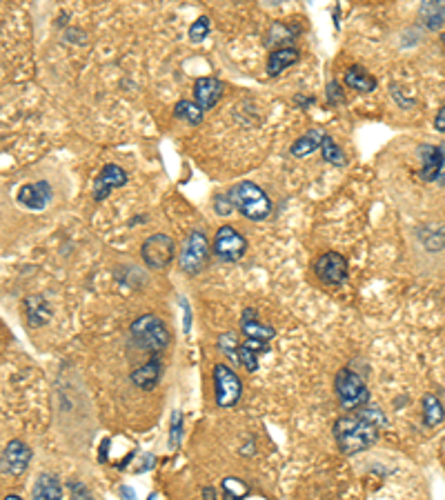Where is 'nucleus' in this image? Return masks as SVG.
Instances as JSON below:
<instances>
[{
    "label": "nucleus",
    "instance_id": "nucleus-25",
    "mask_svg": "<svg viewBox=\"0 0 445 500\" xmlns=\"http://www.w3.org/2000/svg\"><path fill=\"white\" fill-rule=\"evenodd\" d=\"M321 156L325 163H330L334 167H345L347 165V156L341 149V144H336V140L332 136H327L323 140V147H321Z\"/></svg>",
    "mask_w": 445,
    "mask_h": 500
},
{
    "label": "nucleus",
    "instance_id": "nucleus-16",
    "mask_svg": "<svg viewBox=\"0 0 445 500\" xmlns=\"http://www.w3.org/2000/svg\"><path fill=\"white\" fill-rule=\"evenodd\" d=\"M241 332L245 334V338L263 340V343H267V340H272L274 336H277V329L265 325V323H260L254 309H245L243 311V316H241Z\"/></svg>",
    "mask_w": 445,
    "mask_h": 500
},
{
    "label": "nucleus",
    "instance_id": "nucleus-41",
    "mask_svg": "<svg viewBox=\"0 0 445 500\" xmlns=\"http://www.w3.org/2000/svg\"><path fill=\"white\" fill-rule=\"evenodd\" d=\"M3 500H22L20 496H16V494H9V496H5Z\"/></svg>",
    "mask_w": 445,
    "mask_h": 500
},
{
    "label": "nucleus",
    "instance_id": "nucleus-6",
    "mask_svg": "<svg viewBox=\"0 0 445 500\" xmlns=\"http://www.w3.org/2000/svg\"><path fill=\"white\" fill-rule=\"evenodd\" d=\"M214 391H216V405L222 410L234 407L243 396V383L239 374L227 365H214Z\"/></svg>",
    "mask_w": 445,
    "mask_h": 500
},
{
    "label": "nucleus",
    "instance_id": "nucleus-14",
    "mask_svg": "<svg viewBox=\"0 0 445 500\" xmlns=\"http://www.w3.org/2000/svg\"><path fill=\"white\" fill-rule=\"evenodd\" d=\"M418 156H421V169L418 176L425 182H439L441 169H443V154L437 144H421L418 147Z\"/></svg>",
    "mask_w": 445,
    "mask_h": 500
},
{
    "label": "nucleus",
    "instance_id": "nucleus-3",
    "mask_svg": "<svg viewBox=\"0 0 445 500\" xmlns=\"http://www.w3.org/2000/svg\"><path fill=\"white\" fill-rule=\"evenodd\" d=\"M129 334H132V340L136 343V347H140L147 353H161L163 349L169 347L172 343V334L165 327V323L159 318V316L145 313L136 318L129 327Z\"/></svg>",
    "mask_w": 445,
    "mask_h": 500
},
{
    "label": "nucleus",
    "instance_id": "nucleus-42",
    "mask_svg": "<svg viewBox=\"0 0 445 500\" xmlns=\"http://www.w3.org/2000/svg\"><path fill=\"white\" fill-rule=\"evenodd\" d=\"M441 43H443V45H445V34H443V36H441Z\"/></svg>",
    "mask_w": 445,
    "mask_h": 500
},
{
    "label": "nucleus",
    "instance_id": "nucleus-19",
    "mask_svg": "<svg viewBox=\"0 0 445 500\" xmlns=\"http://www.w3.org/2000/svg\"><path fill=\"white\" fill-rule=\"evenodd\" d=\"M343 83L350 89L361 91V94H370V91H374L376 85H378L376 78L365 67H361V65H352V67H347V72L343 76Z\"/></svg>",
    "mask_w": 445,
    "mask_h": 500
},
{
    "label": "nucleus",
    "instance_id": "nucleus-24",
    "mask_svg": "<svg viewBox=\"0 0 445 500\" xmlns=\"http://www.w3.org/2000/svg\"><path fill=\"white\" fill-rule=\"evenodd\" d=\"M203 114H205V112H203L194 100H185V98H182V100H178V102L174 104V116L178 118V121L187 123V125H192V127L201 125Z\"/></svg>",
    "mask_w": 445,
    "mask_h": 500
},
{
    "label": "nucleus",
    "instance_id": "nucleus-21",
    "mask_svg": "<svg viewBox=\"0 0 445 500\" xmlns=\"http://www.w3.org/2000/svg\"><path fill=\"white\" fill-rule=\"evenodd\" d=\"M34 500H62V485L51 473H41L32 489Z\"/></svg>",
    "mask_w": 445,
    "mask_h": 500
},
{
    "label": "nucleus",
    "instance_id": "nucleus-7",
    "mask_svg": "<svg viewBox=\"0 0 445 500\" xmlns=\"http://www.w3.org/2000/svg\"><path fill=\"white\" fill-rule=\"evenodd\" d=\"M212 249H214L216 258H220L222 262H239L247 252V241L237 227L222 225L214 234Z\"/></svg>",
    "mask_w": 445,
    "mask_h": 500
},
{
    "label": "nucleus",
    "instance_id": "nucleus-29",
    "mask_svg": "<svg viewBox=\"0 0 445 500\" xmlns=\"http://www.w3.org/2000/svg\"><path fill=\"white\" fill-rule=\"evenodd\" d=\"M209 29H212V22H209L207 16H199L194 22H192V27H190V41L192 43H203Z\"/></svg>",
    "mask_w": 445,
    "mask_h": 500
},
{
    "label": "nucleus",
    "instance_id": "nucleus-39",
    "mask_svg": "<svg viewBox=\"0 0 445 500\" xmlns=\"http://www.w3.org/2000/svg\"><path fill=\"white\" fill-rule=\"evenodd\" d=\"M439 147H441V154H443V169H441L439 182H441V185H445V142H441V144H439Z\"/></svg>",
    "mask_w": 445,
    "mask_h": 500
},
{
    "label": "nucleus",
    "instance_id": "nucleus-11",
    "mask_svg": "<svg viewBox=\"0 0 445 500\" xmlns=\"http://www.w3.org/2000/svg\"><path fill=\"white\" fill-rule=\"evenodd\" d=\"M127 180H129V176H127V172L123 167L114 165V163L105 165L100 169V174L96 176V180H94V201L102 203L112 194V189H119V187L127 185Z\"/></svg>",
    "mask_w": 445,
    "mask_h": 500
},
{
    "label": "nucleus",
    "instance_id": "nucleus-17",
    "mask_svg": "<svg viewBox=\"0 0 445 500\" xmlns=\"http://www.w3.org/2000/svg\"><path fill=\"white\" fill-rule=\"evenodd\" d=\"M161 376H163V365L159 358H152L150 363H145L142 367H138L136 372H132V383L142 389V391H150L156 385L161 383Z\"/></svg>",
    "mask_w": 445,
    "mask_h": 500
},
{
    "label": "nucleus",
    "instance_id": "nucleus-15",
    "mask_svg": "<svg viewBox=\"0 0 445 500\" xmlns=\"http://www.w3.org/2000/svg\"><path fill=\"white\" fill-rule=\"evenodd\" d=\"M325 138H327V134H325L323 127H312V129L305 131L303 136H298V138L294 140V144L290 147V154H292L294 158H307V156H312L314 151H321Z\"/></svg>",
    "mask_w": 445,
    "mask_h": 500
},
{
    "label": "nucleus",
    "instance_id": "nucleus-10",
    "mask_svg": "<svg viewBox=\"0 0 445 500\" xmlns=\"http://www.w3.org/2000/svg\"><path fill=\"white\" fill-rule=\"evenodd\" d=\"M32 463V447L18 438L9 440L3 450V471L11 476H22Z\"/></svg>",
    "mask_w": 445,
    "mask_h": 500
},
{
    "label": "nucleus",
    "instance_id": "nucleus-8",
    "mask_svg": "<svg viewBox=\"0 0 445 500\" xmlns=\"http://www.w3.org/2000/svg\"><path fill=\"white\" fill-rule=\"evenodd\" d=\"M174 241L167 234H152L150 238L142 241L140 245V256L142 262L152 269H165L174 258Z\"/></svg>",
    "mask_w": 445,
    "mask_h": 500
},
{
    "label": "nucleus",
    "instance_id": "nucleus-20",
    "mask_svg": "<svg viewBox=\"0 0 445 500\" xmlns=\"http://www.w3.org/2000/svg\"><path fill=\"white\" fill-rule=\"evenodd\" d=\"M298 60V49L296 47H277L272 49V54L267 56V74L270 76H281L287 67Z\"/></svg>",
    "mask_w": 445,
    "mask_h": 500
},
{
    "label": "nucleus",
    "instance_id": "nucleus-28",
    "mask_svg": "<svg viewBox=\"0 0 445 500\" xmlns=\"http://www.w3.org/2000/svg\"><path fill=\"white\" fill-rule=\"evenodd\" d=\"M218 347L222 349V353H225L227 358H232L234 363H239V340H237V334H232V332H227V334H222L220 338H218Z\"/></svg>",
    "mask_w": 445,
    "mask_h": 500
},
{
    "label": "nucleus",
    "instance_id": "nucleus-30",
    "mask_svg": "<svg viewBox=\"0 0 445 500\" xmlns=\"http://www.w3.org/2000/svg\"><path fill=\"white\" fill-rule=\"evenodd\" d=\"M180 436H182V412L174 410L172 412V423H169V447L178 450V447H180Z\"/></svg>",
    "mask_w": 445,
    "mask_h": 500
},
{
    "label": "nucleus",
    "instance_id": "nucleus-13",
    "mask_svg": "<svg viewBox=\"0 0 445 500\" xmlns=\"http://www.w3.org/2000/svg\"><path fill=\"white\" fill-rule=\"evenodd\" d=\"M222 81L214 76H205V78H199V81L194 83V102L199 104L203 112L216 107V102L222 98Z\"/></svg>",
    "mask_w": 445,
    "mask_h": 500
},
{
    "label": "nucleus",
    "instance_id": "nucleus-31",
    "mask_svg": "<svg viewBox=\"0 0 445 500\" xmlns=\"http://www.w3.org/2000/svg\"><path fill=\"white\" fill-rule=\"evenodd\" d=\"M239 363L245 367L247 372H256L258 370V351L252 349L250 345H241L239 347Z\"/></svg>",
    "mask_w": 445,
    "mask_h": 500
},
{
    "label": "nucleus",
    "instance_id": "nucleus-1",
    "mask_svg": "<svg viewBox=\"0 0 445 500\" xmlns=\"http://www.w3.org/2000/svg\"><path fill=\"white\" fill-rule=\"evenodd\" d=\"M387 425L385 414L374 405H365L357 414L341 416L334 423V440L345 456H354L378 440V431Z\"/></svg>",
    "mask_w": 445,
    "mask_h": 500
},
{
    "label": "nucleus",
    "instance_id": "nucleus-43",
    "mask_svg": "<svg viewBox=\"0 0 445 500\" xmlns=\"http://www.w3.org/2000/svg\"><path fill=\"white\" fill-rule=\"evenodd\" d=\"M443 229H445V227H443Z\"/></svg>",
    "mask_w": 445,
    "mask_h": 500
},
{
    "label": "nucleus",
    "instance_id": "nucleus-32",
    "mask_svg": "<svg viewBox=\"0 0 445 500\" xmlns=\"http://www.w3.org/2000/svg\"><path fill=\"white\" fill-rule=\"evenodd\" d=\"M232 209H237V207H234L230 196H216V198H214V212L218 216H230Z\"/></svg>",
    "mask_w": 445,
    "mask_h": 500
},
{
    "label": "nucleus",
    "instance_id": "nucleus-23",
    "mask_svg": "<svg viewBox=\"0 0 445 500\" xmlns=\"http://www.w3.org/2000/svg\"><path fill=\"white\" fill-rule=\"evenodd\" d=\"M445 420V407L439 396L434 393H425L423 396V423L427 427H437Z\"/></svg>",
    "mask_w": 445,
    "mask_h": 500
},
{
    "label": "nucleus",
    "instance_id": "nucleus-37",
    "mask_svg": "<svg viewBox=\"0 0 445 500\" xmlns=\"http://www.w3.org/2000/svg\"><path fill=\"white\" fill-rule=\"evenodd\" d=\"M294 102L298 104L300 109H307V107H312V104L317 102V100H314V96H300V94H298V96L294 98Z\"/></svg>",
    "mask_w": 445,
    "mask_h": 500
},
{
    "label": "nucleus",
    "instance_id": "nucleus-35",
    "mask_svg": "<svg viewBox=\"0 0 445 500\" xmlns=\"http://www.w3.org/2000/svg\"><path fill=\"white\" fill-rule=\"evenodd\" d=\"M180 305H182V332L190 334L192 329V311H190V302L185 298H180Z\"/></svg>",
    "mask_w": 445,
    "mask_h": 500
},
{
    "label": "nucleus",
    "instance_id": "nucleus-4",
    "mask_svg": "<svg viewBox=\"0 0 445 500\" xmlns=\"http://www.w3.org/2000/svg\"><path fill=\"white\" fill-rule=\"evenodd\" d=\"M334 391L338 396V403L347 412L361 410V407L370 403V389L365 385V380L357 372L347 370V367L334 376Z\"/></svg>",
    "mask_w": 445,
    "mask_h": 500
},
{
    "label": "nucleus",
    "instance_id": "nucleus-26",
    "mask_svg": "<svg viewBox=\"0 0 445 500\" xmlns=\"http://www.w3.org/2000/svg\"><path fill=\"white\" fill-rule=\"evenodd\" d=\"M294 36H296V32H294V27L292 25H283V22H277V25H272V29H270V34H267V38H265V45H281V43H290V41H294ZM283 47V45H281Z\"/></svg>",
    "mask_w": 445,
    "mask_h": 500
},
{
    "label": "nucleus",
    "instance_id": "nucleus-33",
    "mask_svg": "<svg viewBox=\"0 0 445 500\" xmlns=\"http://www.w3.org/2000/svg\"><path fill=\"white\" fill-rule=\"evenodd\" d=\"M327 100H330V104H341L345 100L343 89H341V85H338L336 81L327 83Z\"/></svg>",
    "mask_w": 445,
    "mask_h": 500
},
{
    "label": "nucleus",
    "instance_id": "nucleus-12",
    "mask_svg": "<svg viewBox=\"0 0 445 500\" xmlns=\"http://www.w3.org/2000/svg\"><path fill=\"white\" fill-rule=\"evenodd\" d=\"M51 185L47 180H36V182H29V185H22L20 191H18V201L20 205H25L32 212H43V209L49 207L51 203Z\"/></svg>",
    "mask_w": 445,
    "mask_h": 500
},
{
    "label": "nucleus",
    "instance_id": "nucleus-2",
    "mask_svg": "<svg viewBox=\"0 0 445 500\" xmlns=\"http://www.w3.org/2000/svg\"><path fill=\"white\" fill-rule=\"evenodd\" d=\"M227 196L232 198L234 207L241 212V216L252 222H263L272 214V201L267 191L252 180H243L239 185H234Z\"/></svg>",
    "mask_w": 445,
    "mask_h": 500
},
{
    "label": "nucleus",
    "instance_id": "nucleus-27",
    "mask_svg": "<svg viewBox=\"0 0 445 500\" xmlns=\"http://www.w3.org/2000/svg\"><path fill=\"white\" fill-rule=\"evenodd\" d=\"M222 494H227V496L237 498V500H243L247 494H250V487H247V482L230 476V478L222 480Z\"/></svg>",
    "mask_w": 445,
    "mask_h": 500
},
{
    "label": "nucleus",
    "instance_id": "nucleus-18",
    "mask_svg": "<svg viewBox=\"0 0 445 500\" xmlns=\"http://www.w3.org/2000/svg\"><path fill=\"white\" fill-rule=\"evenodd\" d=\"M25 318H27L29 327L38 329L49 323L51 318V307L43 296H27L25 298Z\"/></svg>",
    "mask_w": 445,
    "mask_h": 500
},
{
    "label": "nucleus",
    "instance_id": "nucleus-5",
    "mask_svg": "<svg viewBox=\"0 0 445 500\" xmlns=\"http://www.w3.org/2000/svg\"><path fill=\"white\" fill-rule=\"evenodd\" d=\"M209 260V241L207 236L199 229L190 231L185 245H182V252L178 256V267L182 273L187 276H196L201 273L203 267L207 265Z\"/></svg>",
    "mask_w": 445,
    "mask_h": 500
},
{
    "label": "nucleus",
    "instance_id": "nucleus-34",
    "mask_svg": "<svg viewBox=\"0 0 445 500\" xmlns=\"http://www.w3.org/2000/svg\"><path fill=\"white\" fill-rule=\"evenodd\" d=\"M67 487H69V492H72V500H91V492L87 489L83 482L72 480Z\"/></svg>",
    "mask_w": 445,
    "mask_h": 500
},
{
    "label": "nucleus",
    "instance_id": "nucleus-9",
    "mask_svg": "<svg viewBox=\"0 0 445 500\" xmlns=\"http://www.w3.org/2000/svg\"><path fill=\"white\" fill-rule=\"evenodd\" d=\"M314 273L323 285L341 287L347 281V258L338 252H325L314 260Z\"/></svg>",
    "mask_w": 445,
    "mask_h": 500
},
{
    "label": "nucleus",
    "instance_id": "nucleus-40",
    "mask_svg": "<svg viewBox=\"0 0 445 500\" xmlns=\"http://www.w3.org/2000/svg\"><path fill=\"white\" fill-rule=\"evenodd\" d=\"M203 498H205V500H216V492L212 489V487H205V489H203Z\"/></svg>",
    "mask_w": 445,
    "mask_h": 500
},
{
    "label": "nucleus",
    "instance_id": "nucleus-22",
    "mask_svg": "<svg viewBox=\"0 0 445 500\" xmlns=\"http://www.w3.org/2000/svg\"><path fill=\"white\" fill-rule=\"evenodd\" d=\"M418 16L432 32L445 27V0H425L421 9H418Z\"/></svg>",
    "mask_w": 445,
    "mask_h": 500
},
{
    "label": "nucleus",
    "instance_id": "nucleus-36",
    "mask_svg": "<svg viewBox=\"0 0 445 500\" xmlns=\"http://www.w3.org/2000/svg\"><path fill=\"white\" fill-rule=\"evenodd\" d=\"M434 129L441 131V134H445V104L437 112V118H434Z\"/></svg>",
    "mask_w": 445,
    "mask_h": 500
},
{
    "label": "nucleus",
    "instance_id": "nucleus-38",
    "mask_svg": "<svg viewBox=\"0 0 445 500\" xmlns=\"http://www.w3.org/2000/svg\"><path fill=\"white\" fill-rule=\"evenodd\" d=\"M119 494L123 496V500H136V492L132 489V487H127V485H123V487H121Z\"/></svg>",
    "mask_w": 445,
    "mask_h": 500
}]
</instances>
